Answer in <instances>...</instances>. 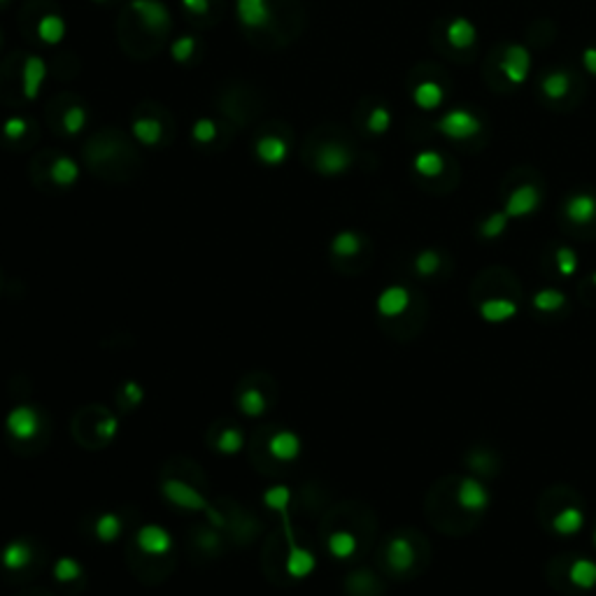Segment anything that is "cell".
Instances as JSON below:
<instances>
[{"instance_id":"6da1fadb","label":"cell","mask_w":596,"mask_h":596,"mask_svg":"<svg viewBox=\"0 0 596 596\" xmlns=\"http://www.w3.org/2000/svg\"><path fill=\"white\" fill-rule=\"evenodd\" d=\"M483 128V123L468 110H450L438 119V131L450 140H466L473 138Z\"/></svg>"},{"instance_id":"7a4b0ae2","label":"cell","mask_w":596,"mask_h":596,"mask_svg":"<svg viewBox=\"0 0 596 596\" xmlns=\"http://www.w3.org/2000/svg\"><path fill=\"white\" fill-rule=\"evenodd\" d=\"M40 415L31 405H16L7 415V431H10L16 440H31L40 433Z\"/></svg>"},{"instance_id":"3957f363","label":"cell","mask_w":596,"mask_h":596,"mask_svg":"<svg viewBox=\"0 0 596 596\" xmlns=\"http://www.w3.org/2000/svg\"><path fill=\"white\" fill-rule=\"evenodd\" d=\"M540 206V193L533 184H522L517 186L505 201L503 212L510 219H520V217H529L531 212H536Z\"/></svg>"},{"instance_id":"277c9868","label":"cell","mask_w":596,"mask_h":596,"mask_svg":"<svg viewBox=\"0 0 596 596\" xmlns=\"http://www.w3.org/2000/svg\"><path fill=\"white\" fill-rule=\"evenodd\" d=\"M136 540H138V547L142 552L154 555V557L168 555L173 547V536L163 527H158V524H145V527L138 531Z\"/></svg>"},{"instance_id":"5b68a950","label":"cell","mask_w":596,"mask_h":596,"mask_svg":"<svg viewBox=\"0 0 596 596\" xmlns=\"http://www.w3.org/2000/svg\"><path fill=\"white\" fill-rule=\"evenodd\" d=\"M501 70H503V75L508 77L512 84H522L524 79H527L529 70H531L529 49L522 47V44H510V47L505 49V54H503Z\"/></svg>"},{"instance_id":"8992f818","label":"cell","mask_w":596,"mask_h":596,"mask_svg":"<svg viewBox=\"0 0 596 596\" xmlns=\"http://www.w3.org/2000/svg\"><path fill=\"white\" fill-rule=\"evenodd\" d=\"M457 501L464 510L483 512V510H487V505H489V492L480 480L464 478L459 483V489H457Z\"/></svg>"},{"instance_id":"52a82bcc","label":"cell","mask_w":596,"mask_h":596,"mask_svg":"<svg viewBox=\"0 0 596 596\" xmlns=\"http://www.w3.org/2000/svg\"><path fill=\"white\" fill-rule=\"evenodd\" d=\"M408 305H410V293H408L405 287H387L385 291L378 296V313L387 319H394L398 315H403Z\"/></svg>"},{"instance_id":"ba28073f","label":"cell","mask_w":596,"mask_h":596,"mask_svg":"<svg viewBox=\"0 0 596 596\" xmlns=\"http://www.w3.org/2000/svg\"><path fill=\"white\" fill-rule=\"evenodd\" d=\"M352 163V154L350 149L343 145H326L322 147V152L317 156V168L326 175H338L345 173Z\"/></svg>"},{"instance_id":"9c48e42d","label":"cell","mask_w":596,"mask_h":596,"mask_svg":"<svg viewBox=\"0 0 596 596\" xmlns=\"http://www.w3.org/2000/svg\"><path fill=\"white\" fill-rule=\"evenodd\" d=\"M564 215L568 221H573V224H590L596 217V198L592 193H573L571 198L566 201L564 206Z\"/></svg>"},{"instance_id":"30bf717a","label":"cell","mask_w":596,"mask_h":596,"mask_svg":"<svg viewBox=\"0 0 596 596\" xmlns=\"http://www.w3.org/2000/svg\"><path fill=\"white\" fill-rule=\"evenodd\" d=\"M133 10L140 14L142 24L147 26V29L158 31V29H166L168 26V10L163 3H158V0H133Z\"/></svg>"},{"instance_id":"8fae6325","label":"cell","mask_w":596,"mask_h":596,"mask_svg":"<svg viewBox=\"0 0 596 596\" xmlns=\"http://www.w3.org/2000/svg\"><path fill=\"white\" fill-rule=\"evenodd\" d=\"M268 450L275 459L293 461L300 455V438L293 431H278L268 443Z\"/></svg>"},{"instance_id":"7c38bea8","label":"cell","mask_w":596,"mask_h":596,"mask_svg":"<svg viewBox=\"0 0 596 596\" xmlns=\"http://www.w3.org/2000/svg\"><path fill=\"white\" fill-rule=\"evenodd\" d=\"M238 16L250 29L268 24V0H238Z\"/></svg>"},{"instance_id":"4fadbf2b","label":"cell","mask_w":596,"mask_h":596,"mask_svg":"<svg viewBox=\"0 0 596 596\" xmlns=\"http://www.w3.org/2000/svg\"><path fill=\"white\" fill-rule=\"evenodd\" d=\"M478 40V29L473 26L470 19H464V16H457L448 24V42L455 49H466Z\"/></svg>"},{"instance_id":"5bb4252c","label":"cell","mask_w":596,"mask_h":596,"mask_svg":"<svg viewBox=\"0 0 596 596\" xmlns=\"http://www.w3.org/2000/svg\"><path fill=\"white\" fill-rule=\"evenodd\" d=\"M387 559L396 571H408V568L415 564V550L410 545V540L403 536L391 538L389 547H387Z\"/></svg>"},{"instance_id":"9a60e30c","label":"cell","mask_w":596,"mask_h":596,"mask_svg":"<svg viewBox=\"0 0 596 596\" xmlns=\"http://www.w3.org/2000/svg\"><path fill=\"white\" fill-rule=\"evenodd\" d=\"M31 547H29V542H24V540H12V542H7L5 550H3V555H0V562H3V566L7 568V571H21V568H26L31 564Z\"/></svg>"},{"instance_id":"2e32d148","label":"cell","mask_w":596,"mask_h":596,"mask_svg":"<svg viewBox=\"0 0 596 596\" xmlns=\"http://www.w3.org/2000/svg\"><path fill=\"white\" fill-rule=\"evenodd\" d=\"M480 315L492 324L508 322V319H512L515 315H517V305L508 298H487L485 303L480 305Z\"/></svg>"},{"instance_id":"e0dca14e","label":"cell","mask_w":596,"mask_h":596,"mask_svg":"<svg viewBox=\"0 0 596 596\" xmlns=\"http://www.w3.org/2000/svg\"><path fill=\"white\" fill-rule=\"evenodd\" d=\"M256 156H259L263 163L278 166L287 158V142L278 136H263L259 142H256Z\"/></svg>"},{"instance_id":"ac0fdd59","label":"cell","mask_w":596,"mask_h":596,"mask_svg":"<svg viewBox=\"0 0 596 596\" xmlns=\"http://www.w3.org/2000/svg\"><path fill=\"white\" fill-rule=\"evenodd\" d=\"M315 555L313 552H308V550L303 547H291L289 550V557H287V571L291 577H296V580H300V577H308L310 573L315 571Z\"/></svg>"},{"instance_id":"d6986e66","label":"cell","mask_w":596,"mask_h":596,"mask_svg":"<svg viewBox=\"0 0 596 596\" xmlns=\"http://www.w3.org/2000/svg\"><path fill=\"white\" fill-rule=\"evenodd\" d=\"M413 98H415L417 108L431 112V110L440 108V105H443L445 94H443V86L440 84H435V82H431V79H426V82H422L420 86L415 89Z\"/></svg>"},{"instance_id":"ffe728a7","label":"cell","mask_w":596,"mask_h":596,"mask_svg":"<svg viewBox=\"0 0 596 596\" xmlns=\"http://www.w3.org/2000/svg\"><path fill=\"white\" fill-rule=\"evenodd\" d=\"M585 527V515L577 508H564L562 512L552 520V529L559 536H575Z\"/></svg>"},{"instance_id":"44dd1931","label":"cell","mask_w":596,"mask_h":596,"mask_svg":"<svg viewBox=\"0 0 596 596\" xmlns=\"http://www.w3.org/2000/svg\"><path fill=\"white\" fill-rule=\"evenodd\" d=\"M163 492L171 501H175L177 505H184V508H193V510H201L206 508V503L201 501V496L193 492V489L184 487L180 483H166L163 485Z\"/></svg>"},{"instance_id":"7402d4cb","label":"cell","mask_w":596,"mask_h":596,"mask_svg":"<svg viewBox=\"0 0 596 596\" xmlns=\"http://www.w3.org/2000/svg\"><path fill=\"white\" fill-rule=\"evenodd\" d=\"M568 577H571V582L575 587H580V590H592L596 585V564L592 559H577V562L571 566V571H568Z\"/></svg>"},{"instance_id":"603a6c76","label":"cell","mask_w":596,"mask_h":596,"mask_svg":"<svg viewBox=\"0 0 596 596\" xmlns=\"http://www.w3.org/2000/svg\"><path fill=\"white\" fill-rule=\"evenodd\" d=\"M328 552H331L335 559H350L354 552H357V538L352 536L350 531H333L328 536Z\"/></svg>"},{"instance_id":"cb8c5ba5","label":"cell","mask_w":596,"mask_h":596,"mask_svg":"<svg viewBox=\"0 0 596 596\" xmlns=\"http://www.w3.org/2000/svg\"><path fill=\"white\" fill-rule=\"evenodd\" d=\"M44 82V64L38 56H31L24 68V91L29 98L38 96V89Z\"/></svg>"},{"instance_id":"d4e9b609","label":"cell","mask_w":596,"mask_h":596,"mask_svg":"<svg viewBox=\"0 0 596 596\" xmlns=\"http://www.w3.org/2000/svg\"><path fill=\"white\" fill-rule=\"evenodd\" d=\"M413 168H415V173H420L422 177H438L445 171V161L438 152L426 149V152H420L415 156Z\"/></svg>"},{"instance_id":"484cf974","label":"cell","mask_w":596,"mask_h":596,"mask_svg":"<svg viewBox=\"0 0 596 596\" xmlns=\"http://www.w3.org/2000/svg\"><path fill=\"white\" fill-rule=\"evenodd\" d=\"M564 305H566V296L557 289H540L533 296V308L540 310V313H557Z\"/></svg>"},{"instance_id":"4316f807","label":"cell","mask_w":596,"mask_h":596,"mask_svg":"<svg viewBox=\"0 0 596 596\" xmlns=\"http://www.w3.org/2000/svg\"><path fill=\"white\" fill-rule=\"evenodd\" d=\"M568 89H571V77L564 70H555V73H550L542 79V91L550 98H564L568 94Z\"/></svg>"},{"instance_id":"83f0119b","label":"cell","mask_w":596,"mask_h":596,"mask_svg":"<svg viewBox=\"0 0 596 596\" xmlns=\"http://www.w3.org/2000/svg\"><path fill=\"white\" fill-rule=\"evenodd\" d=\"M331 250L338 256H354L361 250V238L354 233V231H340V233L333 238Z\"/></svg>"},{"instance_id":"f1b7e54d","label":"cell","mask_w":596,"mask_h":596,"mask_svg":"<svg viewBox=\"0 0 596 596\" xmlns=\"http://www.w3.org/2000/svg\"><path fill=\"white\" fill-rule=\"evenodd\" d=\"M77 175H79V168H77V163L73 161V158L61 156L59 161L51 166V180H54L56 184H61V186H70L77 180Z\"/></svg>"},{"instance_id":"f546056e","label":"cell","mask_w":596,"mask_h":596,"mask_svg":"<svg viewBox=\"0 0 596 596\" xmlns=\"http://www.w3.org/2000/svg\"><path fill=\"white\" fill-rule=\"evenodd\" d=\"M121 533V520H119V515H114V512H105L98 517L96 522V536L101 538L103 542H110L114 540Z\"/></svg>"},{"instance_id":"4dcf8cb0","label":"cell","mask_w":596,"mask_h":596,"mask_svg":"<svg viewBox=\"0 0 596 596\" xmlns=\"http://www.w3.org/2000/svg\"><path fill=\"white\" fill-rule=\"evenodd\" d=\"M38 33H40V38H42L44 42L56 44L61 38H64V33H66V24H64V19H61V16H56V14H49V16H44V19L40 21V29H38Z\"/></svg>"},{"instance_id":"1f68e13d","label":"cell","mask_w":596,"mask_h":596,"mask_svg":"<svg viewBox=\"0 0 596 596\" xmlns=\"http://www.w3.org/2000/svg\"><path fill=\"white\" fill-rule=\"evenodd\" d=\"M133 131H136V138L145 145H154L161 138V123L156 119H138L133 123Z\"/></svg>"},{"instance_id":"d6a6232c","label":"cell","mask_w":596,"mask_h":596,"mask_svg":"<svg viewBox=\"0 0 596 596\" xmlns=\"http://www.w3.org/2000/svg\"><path fill=\"white\" fill-rule=\"evenodd\" d=\"M508 221L510 217L505 215V212H494L492 217H487L483 221V226H480V236L483 238H499L505 228H508Z\"/></svg>"},{"instance_id":"836d02e7","label":"cell","mask_w":596,"mask_h":596,"mask_svg":"<svg viewBox=\"0 0 596 596\" xmlns=\"http://www.w3.org/2000/svg\"><path fill=\"white\" fill-rule=\"evenodd\" d=\"M240 410H243L245 415H250V417L261 415L266 410V398H263L261 391H256V389L245 391V394L240 396Z\"/></svg>"},{"instance_id":"e575fe53","label":"cell","mask_w":596,"mask_h":596,"mask_svg":"<svg viewBox=\"0 0 596 596\" xmlns=\"http://www.w3.org/2000/svg\"><path fill=\"white\" fill-rule=\"evenodd\" d=\"M54 575H56V580L61 582H70V580H77L79 575H82V568H79V564L75 562V559H59L56 566H54Z\"/></svg>"},{"instance_id":"d590c367","label":"cell","mask_w":596,"mask_h":596,"mask_svg":"<svg viewBox=\"0 0 596 596\" xmlns=\"http://www.w3.org/2000/svg\"><path fill=\"white\" fill-rule=\"evenodd\" d=\"M415 268L420 275H433L435 271L440 268V256L438 252H433V250H424L420 252V256L415 259Z\"/></svg>"},{"instance_id":"8d00e7d4","label":"cell","mask_w":596,"mask_h":596,"mask_svg":"<svg viewBox=\"0 0 596 596\" xmlns=\"http://www.w3.org/2000/svg\"><path fill=\"white\" fill-rule=\"evenodd\" d=\"M389 123H391V112L387 108H375L368 114V131L370 133L382 136V133H387Z\"/></svg>"},{"instance_id":"74e56055","label":"cell","mask_w":596,"mask_h":596,"mask_svg":"<svg viewBox=\"0 0 596 596\" xmlns=\"http://www.w3.org/2000/svg\"><path fill=\"white\" fill-rule=\"evenodd\" d=\"M557 266H559V273L562 275H573L577 271V256L571 247H559L557 250Z\"/></svg>"},{"instance_id":"f35d334b","label":"cell","mask_w":596,"mask_h":596,"mask_svg":"<svg viewBox=\"0 0 596 596\" xmlns=\"http://www.w3.org/2000/svg\"><path fill=\"white\" fill-rule=\"evenodd\" d=\"M240 445H243V433L236 431V429H226L217 440V448L221 452H226V455H236V452L240 450Z\"/></svg>"},{"instance_id":"ab89813d","label":"cell","mask_w":596,"mask_h":596,"mask_svg":"<svg viewBox=\"0 0 596 596\" xmlns=\"http://www.w3.org/2000/svg\"><path fill=\"white\" fill-rule=\"evenodd\" d=\"M217 136V128H215V123H212L210 119H201V121H196V126H193V138L196 140H201V142H208Z\"/></svg>"},{"instance_id":"60d3db41","label":"cell","mask_w":596,"mask_h":596,"mask_svg":"<svg viewBox=\"0 0 596 596\" xmlns=\"http://www.w3.org/2000/svg\"><path fill=\"white\" fill-rule=\"evenodd\" d=\"M66 128L68 133H79V128L84 126V121H86V114L84 110H79V108H73V110H68L66 112Z\"/></svg>"},{"instance_id":"b9f144b4","label":"cell","mask_w":596,"mask_h":596,"mask_svg":"<svg viewBox=\"0 0 596 596\" xmlns=\"http://www.w3.org/2000/svg\"><path fill=\"white\" fill-rule=\"evenodd\" d=\"M191 51H193V40L191 38H182V40H177L175 42V47H173V54L177 61H186L191 56Z\"/></svg>"},{"instance_id":"7bdbcfd3","label":"cell","mask_w":596,"mask_h":596,"mask_svg":"<svg viewBox=\"0 0 596 596\" xmlns=\"http://www.w3.org/2000/svg\"><path fill=\"white\" fill-rule=\"evenodd\" d=\"M24 131H26L24 119H19V117L7 119V123H5V136L7 138H19V136H24Z\"/></svg>"},{"instance_id":"ee69618b","label":"cell","mask_w":596,"mask_h":596,"mask_svg":"<svg viewBox=\"0 0 596 596\" xmlns=\"http://www.w3.org/2000/svg\"><path fill=\"white\" fill-rule=\"evenodd\" d=\"M582 66L590 75H596V47H587L582 51Z\"/></svg>"},{"instance_id":"f6af8a7d","label":"cell","mask_w":596,"mask_h":596,"mask_svg":"<svg viewBox=\"0 0 596 596\" xmlns=\"http://www.w3.org/2000/svg\"><path fill=\"white\" fill-rule=\"evenodd\" d=\"M182 5L193 14H203L208 12V0H182Z\"/></svg>"},{"instance_id":"bcb514c9","label":"cell","mask_w":596,"mask_h":596,"mask_svg":"<svg viewBox=\"0 0 596 596\" xmlns=\"http://www.w3.org/2000/svg\"><path fill=\"white\" fill-rule=\"evenodd\" d=\"M592 280H594V284H596V273H594V278H592Z\"/></svg>"},{"instance_id":"7dc6e473","label":"cell","mask_w":596,"mask_h":596,"mask_svg":"<svg viewBox=\"0 0 596 596\" xmlns=\"http://www.w3.org/2000/svg\"><path fill=\"white\" fill-rule=\"evenodd\" d=\"M594 542H596V533H594Z\"/></svg>"}]
</instances>
